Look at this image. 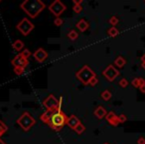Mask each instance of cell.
I'll return each mask as SVG.
<instances>
[{
  "instance_id": "obj_1",
  "label": "cell",
  "mask_w": 145,
  "mask_h": 144,
  "mask_svg": "<svg viewBox=\"0 0 145 144\" xmlns=\"http://www.w3.org/2000/svg\"><path fill=\"white\" fill-rule=\"evenodd\" d=\"M20 6L31 18H36L45 8V4L41 0H25Z\"/></svg>"
},
{
  "instance_id": "obj_2",
  "label": "cell",
  "mask_w": 145,
  "mask_h": 144,
  "mask_svg": "<svg viewBox=\"0 0 145 144\" xmlns=\"http://www.w3.org/2000/svg\"><path fill=\"white\" fill-rule=\"evenodd\" d=\"M67 121H68V116L62 110L59 109L52 114L48 125L54 130H61L67 124Z\"/></svg>"
},
{
  "instance_id": "obj_3",
  "label": "cell",
  "mask_w": 145,
  "mask_h": 144,
  "mask_svg": "<svg viewBox=\"0 0 145 144\" xmlns=\"http://www.w3.org/2000/svg\"><path fill=\"white\" fill-rule=\"evenodd\" d=\"M95 75H97V74H95L88 65H85L81 70H79L77 73H76L77 78L84 84V85H89L91 79Z\"/></svg>"
},
{
  "instance_id": "obj_4",
  "label": "cell",
  "mask_w": 145,
  "mask_h": 144,
  "mask_svg": "<svg viewBox=\"0 0 145 144\" xmlns=\"http://www.w3.org/2000/svg\"><path fill=\"white\" fill-rule=\"evenodd\" d=\"M17 123H18V125L20 126L24 131H28V130H30L31 128L35 125L36 120H35L34 117H32L28 112H24V113L18 118Z\"/></svg>"
},
{
  "instance_id": "obj_5",
  "label": "cell",
  "mask_w": 145,
  "mask_h": 144,
  "mask_svg": "<svg viewBox=\"0 0 145 144\" xmlns=\"http://www.w3.org/2000/svg\"><path fill=\"white\" fill-rule=\"evenodd\" d=\"M62 98L60 99H57L53 94H50L46 99L43 101V104H44L45 108L49 111H52V112H55L57 110L61 109V106H62Z\"/></svg>"
},
{
  "instance_id": "obj_6",
  "label": "cell",
  "mask_w": 145,
  "mask_h": 144,
  "mask_svg": "<svg viewBox=\"0 0 145 144\" xmlns=\"http://www.w3.org/2000/svg\"><path fill=\"white\" fill-rule=\"evenodd\" d=\"M35 28L34 24L29 20L28 18H23L20 22L17 24V29L21 32V34L27 36L30 34V32Z\"/></svg>"
},
{
  "instance_id": "obj_7",
  "label": "cell",
  "mask_w": 145,
  "mask_h": 144,
  "mask_svg": "<svg viewBox=\"0 0 145 144\" xmlns=\"http://www.w3.org/2000/svg\"><path fill=\"white\" fill-rule=\"evenodd\" d=\"M66 9H67V6L62 1H60V0H56V1H54V2L49 6V10L56 16V18L60 16Z\"/></svg>"
},
{
  "instance_id": "obj_8",
  "label": "cell",
  "mask_w": 145,
  "mask_h": 144,
  "mask_svg": "<svg viewBox=\"0 0 145 144\" xmlns=\"http://www.w3.org/2000/svg\"><path fill=\"white\" fill-rule=\"evenodd\" d=\"M103 75L105 76L108 81L111 82L119 75V72L113 65H108V66L103 71Z\"/></svg>"
},
{
  "instance_id": "obj_9",
  "label": "cell",
  "mask_w": 145,
  "mask_h": 144,
  "mask_svg": "<svg viewBox=\"0 0 145 144\" xmlns=\"http://www.w3.org/2000/svg\"><path fill=\"white\" fill-rule=\"evenodd\" d=\"M11 63H12L14 67L20 66V67H24L25 68V67L29 64V61H28V59H26L25 57H23L22 55H21V53H19V54H17L16 56L12 59Z\"/></svg>"
},
{
  "instance_id": "obj_10",
  "label": "cell",
  "mask_w": 145,
  "mask_h": 144,
  "mask_svg": "<svg viewBox=\"0 0 145 144\" xmlns=\"http://www.w3.org/2000/svg\"><path fill=\"white\" fill-rule=\"evenodd\" d=\"M33 56H34V58L36 59L37 62L43 63L47 59V57H48V53H47V51H45L43 48H38L34 53H33Z\"/></svg>"
},
{
  "instance_id": "obj_11",
  "label": "cell",
  "mask_w": 145,
  "mask_h": 144,
  "mask_svg": "<svg viewBox=\"0 0 145 144\" xmlns=\"http://www.w3.org/2000/svg\"><path fill=\"white\" fill-rule=\"evenodd\" d=\"M105 119L107 120V122H108L110 125L112 126H117L119 124V121H118V116L116 115V114L114 113V112H108V113L106 114V116H105Z\"/></svg>"
},
{
  "instance_id": "obj_12",
  "label": "cell",
  "mask_w": 145,
  "mask_h": 144,
  "mask_svg": "<svg viewBox=\"0 0 145 144\" xmlns=\"http://www.w3.org/2000/svg\"><path fill=\"white\" fill-rule=\"evenodd\" d=\"M80 123H81V121H80V119L76 115H71L68 117L67 125H68L70 128H72V129H75Z\"/></svg>"
},
{
  "instance_id": "obj_13",
  "label": "cell",
  "mask_w": 145,
  "mask_h": 144,
  "mask_svg": "<svg viewBox=\"0 0 145 144\" xmlns=\"http://www.w3.org/2000/svg\"><path fill=\"white\" fill-rule=\"evenodd\" d=\"M106 114H107L106 110H105V108H103V106H99V107L95 110V115L97 116L99 119L105 118V116H106Z\"/></svg>"
},
{
  "instance_id": "obj_14",
  "label": "cell",
  "mask_w": 145,
  "mask_h": 144,
  "mask_svg": "<svg viewBox=\"0 0 145 144\" xmlns=\"http://www.w3.org/2000/svg\"><path fill=\"white\" fill-rule=\"evenodd\" d=\"M77 28L79 29L81 32H85V31L89 28V23H88L85 19H81V20L77 23Z\"/></svg>"
},
{
  "instance_id": "obj_15",
  "label": "cell",
  "mask_w": 145,
  "mask_h": 144,
  "mask_svg": "<svg viewBox=\"0 0 145 144\" xmlns=\"http://www.w3.org/2000/svg\"><path fill=\"white\" fill-rule=\"evenodd\" d=\"M54 113V112L52 111H49V110H46V112H44V113L42 114V115L40 116V119L42 122H44V123H49V120H50L51 116H52V114Z\"/></svg>"
},
{
  "instance_id": "obj_16",
  "label": "cell",
  "mask_w": 145,
  "mask_h": 144,
  "mask_svg": "<svg viewBox=\"0 0 145 144\" xmlns=\"http://www.w3.org/2000/svg\"><path fill=\"white\" fill-rule=\"evenodd\" d=\"M131 83H132V85L134 86V87L139 88L140 86L145 84V79H143V78H141V77H137V78H134Z\"/></svg>"
},
{
  "instance_id": "obj_17",
  "label": "cell",
  "mask_w": 145,
  "mask_h": 144,
  "mask_svg": "<svg viewBox=\"0 0 145 144\" xmlns=\"http://www.w3.org/2000/svg\"><path fill=\"white\" fill-rule=\"evenodd\" d=\"M12 47L14 48V50L21 51L23 48H24V43H23L22 40H19V39H18V40H16V41H14V42H13Z\"/></svg>"
},
{
  "instance_id": "obj_18",
  "label": "cell",
  "mask_w": 145,
  "mask_h": 144,
  "mask_svg": "<svg viewBox=\"0 0 145 144\" xmlns=\"http://www.w3.org/2000/svg\"><path fill=\"white\" fill-rule=\"evenodd\" d=\"M125 63H126V61H125V59L123 58L122 56H118L114 60V65L116 67H118V68H122V67H124Z\"/></svg>"
},
{
  "instance_id": "obj_19",
  "label": "cell",
  "mask_w": 145,
  "mask_h": 144,
  "mask_svg": "<svg viewBox=\"0 0 145 144\" xmlns=\"http://www.w3.org/2000/svg\"><path fill=\"white\" fill-rule=\"evenodd\" d=\"M68 37H69V39H70V40L75 41V40H77V39H78V37H79V34H78L77 31L71 30L70 32H69V34H68Z\"/></svg>"
},
{
  "instance_id": "obj_20",
  "label": "cell",
  "mask_w": 145,
  "mask_h": 144,
  "mask_svg": "<svg viewBox=\"0 0 145 144\" xmlns=\"http://www.w3.org/2000/svg\"><path fill=\"white\" fill-rule=\"evenodd\" d=\"M101 99L103 100H105V101H108L112 95H111L110 91H108V90H105V91L101 93Z\"/></svg>"
},
{
  "instance_id": "obj_21",
  "label": "cell",
  "mask_w": 145,
  "mask_h": 144,
  "mask_svg": "<svg viewBox=\"0 0 145 144\" xmlns=\"http://www.w3.org/2000/svg\"><path fill=\"white\" fill-rule=\"evenodd\" d=\"M7 130H8L7 125L3 121H1V120H0V137H1V136H2L3 134L7 131Z\"/></svg>"
},
{
  "instance_id": "obj_22",
  "label": "cell",
  "mask_w": 145,
  "mask_h": 144,
  "mask_svg": "<svg viewBox=\"0 0 145 144\" xmlns=\"http://www.w3.org/2000/svg\"><path fill=\"white\" fill-rule=\"evenodd\" d=\"M107 34L110 37H115L118 35V30H117L115 27H111V28H109L108 30H107Z\"/></svg>"
},
{
  "instance_id": "obj_23",
  "label": "cell",
  "mask_w": 145,
  "mask_h": 144,
  "mask_svg": "<svg viewBox=\"0 0 145 144\" xmlns=\"http://www.w3.org/2000/svg\"><path fill=\"white\" fill-rule=\"evenodd\" d=\"M74 130H75V131L77 132L78 134H82V133H83V132L86 130V127H85V125H84V124L80 123L79 125H78L77 127H76Z\"/></svg>"
},
{
  "instance_id": "obj_24",
  "label": "cell",
  "mask_w": 145,
  "mask_h": 144,
  "mask_svg": "<svg viewBox=\"0 0 145 144\" xmlns=\"http://www.w3.org/2000/svg\"><path fill=\"white\" fill-rule=\"evenodd\" d=\"M14 72L16 75H22L25 72V68L24 67H20V66L14 67Z\"/></svg>"
},
{
  "instance_id": "obj_25",
  "label": "cell",
  "mask_w": 145,
  "mask_h": 144,
  "mask_svg": "<svg viewBox=\"0 0 145 144\" xmlns=\"http://www.w3.org/2000/svg\"><path fill=\"white\" fill-rule=\"evenodd\" d=\"M119 86L122 88H125L128 86V80L126 79V78H122V79H120V81L118 82Z\"/></svg>"
},
{
  "instance_id": "obj_26",
  "label": "cell",
  "mask_w": 145,
  "mask_h": 144,
  "mask_svg": "<svg viewBox=\"0 0 145 144\" xmlns=\"http://www.w3.org/2000/svg\"><path fill=\"white\" fill-rule=\"evenodd\" d=\"M118 18H117L116 16H112L111 17L110 19H109V24H111V26L112 27H114L115 25L117 24V23H118Z\"/></svg>"
},
{
  "instance_id": "obj_27",
  "label": "cell",
  "mask_w": 145,
  "mask_h": 144,
  "mask_svg": "<svg viewBox=\"0 0 145 144\" xmlns=\"http://www.w3.org/2000/svg\"><path fill=\"white\" fill-rule=\"evenodd\" d=\"M72 10H74V12H75V13H81L82 11H83V6H82L81 4L74 5V7H72Z\"/></svg>"
},
{
  "instance_id": "obj_28",
  "label": "cell",
  "mask_w": 145,
  "mask_h": 144,
  "mask_svg": "<svg viewBox=\"0 0 145 144\" xmlns=\"http://www.w3.org/2000/svg\"><path fill=\"white\" fill-rule=\"evenodd\" d=\"M21 55H22L23 57H25L26 59H28L29 57L31 56V51L29 50V49H24V50L21 52Z\"/></svg>"
},
{
  "instance_id": "obj_29",
  "label": "cell",
  "mask_w": 145,
  "mask_h": 144,
  "mask_svg": "<svg viewBox=\"0 0 145 144\" xmlns=\"http://www.w3.org/2000/svg\"><path fill=\"white\" fill-rule=\"evenodd\" d=\"M63 22H64V20H63L62 18H60V17H57L54 20V24L56 25V26H61V25L63 24Z\"/></svg>"
},
{
  "instance_id": "obj_30",
  "label": "cell",
  "mask_w": 145,
  "mask_h": 144,
  "mask_svg": "<svg viewBox=\"0 0 145 144\" xmlns=\"http://www.w3.org/2000/svg\"><path fill=\"white\" fill-rule=\"evenodd\" d=\"M97 82H99V79H97V75H95V76H93V77L91 79V81H89V85L95 86V85H97Z\"/></svg>"
},
{
  "instance_id": "obj_31",
  "label": "cell",
  "mask_w": 145,
  "mask_h": 144,
  "mask_svg": "<svg viewBox=\"0 0 145 144\" xmlns=\"http://www.w3.org/2000/svg\"><path fill=\"white\" fill-rule=\"evenodd\" d=\"M127 120V118H126V116L124 115V114H120V115L118 116V121H119V123H124L125 121Z\"/></svg>"
},
{
  "instance_id": "obj_32",
  "label": "cell",
  "mask_w": 145,
  "mask_h": 144,
  "mask_svg": "<svg viewBox=\"0 0 145 144\" xmlns=\"http://www.w3.org/2000/svg\"><path fill=\"white\" fill-rule=\"evenodd\" d=\"M137 144H145V138L144 137H139L137 140Z\"/></svg>"
},
{
  "instance_id": "obj_33",
  "label": "cell",
  "mask_w": 145,
  "mask_h": 144,
  "mask_svg": "<svg viewBox=\"0 0 145 144\" xmlns=\"http://www.w3.org/2000/svg\"><path fill=\"white\" fill-rule=\"evenodd\" d=\"M72 2H74V5H79L83 3V0H72Z\"/></svg>"
},
{
  "instance_id": "obj_34",
  "label": "cell",
  "mask_w": 145,
  "mask_h": 144,
  "mask_svg": "<svg viewBox=\"0 0 145 144\" xmlns=\"http://www.w3.org/2000/svg\"><path fill=\"white\" fill-rule=\"evenodd\" d=\"M139 88H140V91L142 92V93H145V84H144V85H142V86H140Z\"/></svg>"
},
{
  "instance_id": "obj_35",
  "label": "cell",
  "mask_w": 145,
  "mask_h": 144,
  "mask_svg": "<svg viewBox=\"0 0 145 144\" xmlns=\"http://www.w3.org/2000/svg\"><path fill=\"white\" fill-rule=\"evenodd\" d=\"M141 61H142V62H145V53L141 56Z\"/></svg>"
},
{
  "instance_id": "obj_36",
  "label": "cell",
  "mask_w": 145,
  "mask_h": 144,
  "mask_svg": "<svg viewBox=\"0 0 145 144\" xmlns=\"http://www.w3.org/2000/svg\"><path fill=\"white\" fill-rule=\"evenodd\" d=\"M141 67H142L143 69H145V62H142V64H141Z\"/></svg>"
},
{
  "instance_id": "obj_37",
  "label": "cell",
  "mask_w": 145,
  "mask_h": 144,
  "mask_svg": "<svg viewBox=\"0 0 145 144\" xmlns=\"http://www.w3.org/2000/svg\"><path fill=\"white\" fill-rule=\"evenodd\" d=\"M0 144H6V143H5V142L3 141V140L1 139V138H0Z\"/></svg>"
},
{
  "instance_id": "obj_38",
  "label": "cell",
  "mask_w": 145,
  "mask_h": 144,
  "mask_svg": "<svg viewBox=\"0 0 145 144\" xmlns=\"http://www.w3.org/2000/svg\"><path fill=\"white\" fill-rule=\"evenodd\" d=\"M103 144H109V143H103Z\"/></svg>"
},
{
  "instance_id": "obj_39",
  "label": "cell",
  "mask_w": 145,
  "mask_h": 144,
  "mask_svg": "<svg viewBox=\"0 0 145 144\" xmlns=\"http://www.w3.org/2000/svg\"><path fill=\"white\" fill-rule=\"evenodd\" d=\"M0 2H1V1H0Z\"/></svg>"
},
{
  "instance_id": "obj_40",
  "label": "cell",
  "mask_w": 145,
  "mask_h": 144,
  "mask_svg": "<svg viewBox=\"0 0 145 144\" xmlns=\"http://www.w3.org/2000/svg\"><path fill=\"white\" fill-rule=\"evenodd\" d=\"M144 2H145V1H144Z\"/></svg>"
}]
</instances>
